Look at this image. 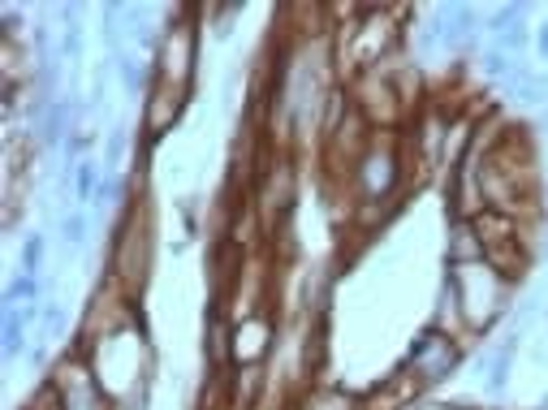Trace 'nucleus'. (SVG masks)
I'll return each mask as SVG.
<instances>
[{
	"instance_id": "obj_3",
	"label": "nucleus",
	"mask_w": 548,
	"mask_h": 410,
	"mask_svg": "<svg viewBox=\"0 0 548 410\" xmlns=\"http://www.w3.org/2000/svg\"><path fill=\"white\" fill-rule=\"evenodd\" d=\"M22 316H9V328H5V354H18V346H22Z\"/></svg>"
},
{
	"instance_id": "obj_6",
	"label": "nucleus",
	"mask_w": 548,
	"mask_h": 410,
	"mask_svg": "<svg viewBox=\"0 0 548 410\" xmlns=\"http://www.w3.org/2000/svg\"><path fill=\"white\" fill-rule=\"evenodd\" d=\"M121 152H126V134H113V143H108V164H117Z\"/></svg>"
},
{
	"instance_id": "obj_9",
	"label": "nucleus",
	"mask_w": 548,
	"mask_h": 410,
	"mask_svg": "<svg viewBox=\"0 0 548 410\" xmlns=\"http://www.w3.org/2000/svg\"><path fill=\"white\" fill-rule=\"evenodd\" d=\"M544 410H548V406H544Z\"/></svg>"
},
{
	"instance_id": "obj_5",
	"label": "nucleus",
	"mask_w": 548,
	"mask_h": 410,
	"mask_svg": "<svg viewBox=\"0 0 548 410\" xmlns=\"http://www.w3.org/2000/svg\"><path fill=\"white\" fill-rule=\"evenodd\" d=\"M82 234H87V225H82V216H70V221H65V238H70L74 246L82 242Z\"/></svg>"
},
{
	"instance_id": "obj_2",
	"label": "nucleus",
	"mask_w": 548,
	"mask_h": 410,
	"mask_svg": "<svg viewBox=\"0 0 548 410\" xmlns=\"http://www.w3.org/2000/svg\"><path fill=\"white\" fill-rule=\"evenodd\" d=\"M510 354H514V341H510V346H501V354H497V359H492L488 389H501V385H505V367H510Z\"/></svg>"
},
{
	"instance_id": "obj_1",
	"label": "nucleus",
	"mask_w": 548,
	"mask_h": 410,
	"mask_svg": "<svg viewBox=\"0 0 548 410\" xmlns=\"http://www.w3.org/2000/svg\"><path fill=\"white\" fill-rule=\"evenodd\" d=\"M432 346H436V337H432V333H423V337L415 341V350H410V359H406V363H410V367H415V363H419V359H423V354H428ZM454 363H458V350H454V346H449V341H445V350H441V359H436V376H445V372H454ZM436 376H432V380H436Z\"/></svg>"
},
{
	"instance_id": "obj_4",
	"label": "nucleus",
	"mask_w": 548,
	"mask_h": 410,
	"mask_svg": "<svg viewBox=\"0 0 548 410\" xmlns=\"http://www.w3.org/2000/svg\"><path fill=\"white\" fill-rule=\"evenodd\" d=\"M91 190H95V164H82L78 169V195L91 199Z\"/></svg>"
},
{
	"instance_id": "obj_7",
	"label": "nucleus",
	"mask_w": 548,
	"mask_h": 410,
	"mask_svg": "<svg viewBox=\"0 0 548 410\" xmlns=\"http://www.w3.org/2000/svg\"><path fill=\"white\" fill-rule=\"evenodd\" d=\"M26 272H35V264H39V238H31V242H26Z\"/></svg>"
},
{
	"instance_id": "obj_8",
	"label": "nucleus",
	"mask_w": 548,
	"mask_h": 410,
	"mask_svg": "<svg viewBox=\"0 0 548 410\" xmlns=\"http://www.w3.org/2000/svg\"><path fill=\"white\" fill-rule=\"evenodd\" d=\"M540 52H544V57H548V26H544V31H540Z\"/></svg>"
}]
</instances>
